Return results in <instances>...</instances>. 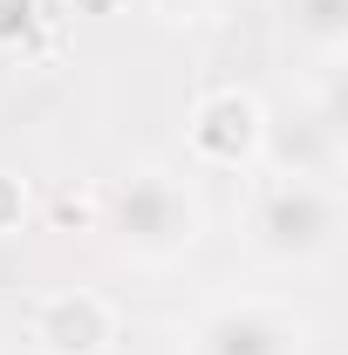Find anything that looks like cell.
I'll use <instances>...</instances> for the list:
<instances>
[{
    "instance_id": "cell-1",
    "label": "cell",
    "mask_w": 348,
    "mask_h": 355,
    "mask_svg": "<svg viewBox=\"0 0 348 355\" xmlns=\"http://www.w3.org/2000/svg\"><path fill=\"white\" fill-rule=\"evenodd\" d=\"M266 232H273V246H294V253H307V246H321L328 212H321V198H314V191H294V198H280V212L266 219Z\"/></svg>"
}]
</instances>
